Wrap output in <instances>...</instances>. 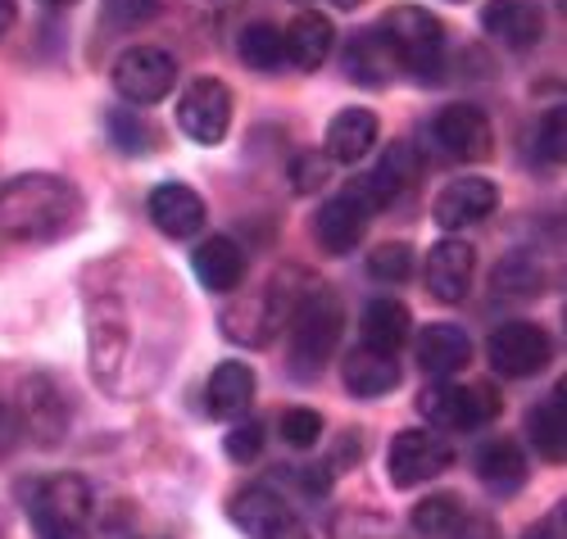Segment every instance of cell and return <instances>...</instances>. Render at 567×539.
<instances>
[{"label": "cell", "mask_w": 567, "mask_h": 539, "mask_svg": "<svg viewBox=\"0 0 567 539\" xmlns=\"http://www.w3.org/2000/svg\"><path fill=\"white\" fill-rule=\"evenodd\" d=\"M192 268H196L205 290H214V296H231L246 277V250L231 236H209V240L196 245Z\"/></svg>", "instance_id": "cell-20"}, {"label": "cell", "mask_w": 567, "mask_h": 539, "mask_svg": "<svg viewBox=\"0 0 567 539\" xmlns=\"http://www.w3.org/2000/svg\"><path fill=\"white\" fill-rule=\"evenodd\" d=\"M413 331V318L400 300L382 296V300H372L359 318V335H363V350H377V354H395L404 340Z\"/></svg>", "instance_id": "cell-27"}, {"label": "cell", "mask_w": 567, "mask_h": 539, "mask_svg": "<svg viewBox=\"0 0 567 539\" xmlns=\"http://www.w3.org/2000/svg\"><path fill=\"white\" fill-rule=\"evenodd\" d=\"M82 222V195L60 173H19L0 186V236L19 245L64 240Z\"/></svg>", "instance_id": "cell-1"}, {"label": "cell", "mask_w": 567, "mask_h": 539, "mask_svg": "<svg viewBox=\"0 0 567 539\" xmlns=\"http://www.w3.org/2000/svg\"><path fill=\"white\" fill-rule=\"evenodd\" d=\"M527 539H563V508H554L540 526H532V530H527Z\"/></svg>", "instance_id": "cell-42"}, {"label": "cell", "mask_w": 567, "mask_h": 539, "mask_svg": "<svg viewBox=\"0 0 567 539\" xmlns=\"http://www.w3.org/2000/svg\"><path fill=\"white\" fill-rule=\"evenodd\" d=\"M482 28L508 51H532L545 37V10L540 0H491L482 10Z\"/></svg>", "instance_id": "cell-17"}, {"label": "cell", "mask_w": 567, "mask_h": 539, "mask_svg": "<svg viewBox=\"0 0 567 539\" xmlns=\"http://www.w3.org/2000/svg\"><path fill=\"white\" fill-rule=\"evenodd\" d=\"M277 426H281V439H287L291 449H313L322 439V417L313 408H287Z\"/></svg>", "instance_id": "cell-37"}, {"label": "cell", "mask_w": 567, "mask_h": 539, "mask_svg": "<svg viewBox=\"0 0 567 539\" xmlns=\"http://www.w3.org/2000/svg\"><path fill=\"white\" fill-rule=\"evenodd\" d=\"M146 214H151V222H155L168 240H192V236H200V231H205V218H209L205 200H200V195L186 186V182H164V186H155L151 200H146Z\"/></svg>", "instance_id": "cell-16"}, {"label": "cell", "mask_w": 567, "mask_h": 539, "mask_svg": "<svg viewBox=\"0 0 567 539\" xmlns=\"http://www.w3.org/2000/svg\"><path fill=\"white\" fill-rule=\"evenodd\" d=\"M377 114L372 110H341L332 123H327V159L332 164H359L372 155V145H377Z\"/></svg>", "instance_id": "cell-22"}, {"label": "cell", "mask_w": 567, "mask_h": 539, "mask_svg": "<svg viewBox=\"0 0 567 539\" xmlns=\"http://www.w3.org/2000/svg\"><path fill=\"white\" fill-rule=\"evenodd\" d=\"M527 435H532V445L545 463H563L567 454V417H563V385L554 390V395L545 404H536L527 413Z\"/></svg>", "instance_id": "cell-28"}, {"label": "cell", "mask_w": 567, "mask_h": 539, "mask_svg": "<svg viewBox=\"0 0 567 539\" xmlns=\"http://www.w3.org/2000/svg\"><path fill=\"white\" fill-rule=\"evenodd\" d=\"M177 127L196 145H218L231 127V91L218 77H196L177 101Z\"/></svg>", "instance_id": "cell-12"}, {"label": "cell", "mask_w": 567, "mask_h": 539, "mask_svg": "<svg viewBox=\"0 0 567 539\" xmlns=\"http://www.w3.org/2000/svg\"><path fill=\"white\" fill-rule=\"evenodd\" d=\"M368 272L377 281H386V286H400L413 277V245L404 240H386V245H377V250H368Z\"/></svg>", "instance_id": "cell-33"}, {"label": "cell", "mask_w": 567, "mask_h": 539, "mask_svg": "<svg viewBox=\"0 0 567 539\" xmlns=\"http://www.w3.org/2000/svg\"><path fill=\"white\" fill-rule=\"evenodd\" d=\"M417 367L427 372V376H441V381H450L454 372H463L467 363H472V340H467V331L463 326H454V322H436V326H427L417 335Z\"/></svg>", "instance_id": "cell-19"}, {"label": "cell", "mask_w": 567, "mask_h": 539, "mask_svg": "<svg viewBox=\"0 0 567 539\" xmlns=\"http://www.w3.org/2000/svg\"><path fill=\"white\" fill-rule=\"evenodd\" d=\"M495 205H499V186L491 177H454L432 200V218L445 231H463L472 222H486Z\"/></svg>", "instance_id": "cell-15"}, {"label": "cell", "mask_w": 567, "mask_h": 539, "mask_svg": "<svg viewBox=\"0 0 567 539\" xmlns=\"http://www.w3.org/2000/svg\"><path fill=\"white\" fill-rule=\"evenodd\" d=\"M19 426L23 435H32L37 445H60V439L69 435V400L55 376H28L23 390H19Z\"/></svg>", "instance_id": "cell-13"}, {"label": "cell", "mask_w": 567, "mask_h": 539, "mask_svg": "<svg viewBox=\"0 0 567 539\" xmlns=\"http://www.w3.org/2000/svg\"><path fill=\"white\" fill-rule=\"evenodd\" d=\"M127 539H136V535H127Z\"/></svg>", "instance_id": "cell-47"}, {"label": "cell", "mask_w": 567, "mask_h": 539, "mask_svg": "<svg viewBox=\"0 0 567 539\" xmlns=\"http://www.w3.org/2000/svg\"><path fill=\"white\" fill-rule=\"evenodd\" d=\"M417 413L427 417L432 431H477V426H491L499 417V395L486 381H477V385L441 381L432 390H422Z\"/></svg>", "instance_id": "cell-6"}, {"label": "cell", "mask_w": 567, "mask_h": 539, "mask_svg": "<svg viewBox=\"0 0 567 539\" xmlns=\"http://www.w3.org/2000/svg\"><path fill=\"white\" fill-rule=\"evenodd\" d=\"M377 539H395V535H377Z\"/></svg>", "instance_id": "cell-46"}, {"label": "cell", "mask_w": 567, "mask_h": 539, "mask_svg": "<svg viewBox=\"0 0 567 539\" xmlns=\"http://www.w3.org/2000/svg\"><path fill=\"white\" fill-rule=\"evenodd\" d=\"M223 449H227L231 463H255L259 449H264V422H255V417H236L231 431L223 435Z\"/></svg>", "instance_id": "cell-35"}, {"label": "cell", "mask_w": 567, "mask_h": 539, "mask_svg": "<svg viewBox=\"0 0 567 539\" xmlns=\"http://www.w3.org/2000/svg\"><path fill=\"white\" fill-rule=\"evenodd\" d=\"M536 151H540V159L545 164H563V155H567V136H563V105H549L540 118H536Z\"/></svg>", "instance_id": "cell-38"}, {"label": "cell", "mask_w": 567, "mask_h": 539, "mask_svg": "<svg viewBox=\"0 0 567 539\" xmlns=\"http://www.w3.org/2000/svg\"><path fill=\"white\" fill-rule=\"evenodd\" d=\"M450 539H499V526H495L491 517H463V521L450 530Z\"/></svg>", "instance_id": "cell-41"}, {"label": "cell", "mask_w": 567, "mask_h": 539, "mask_svg": "<svg viewBox=\"0 0 567 539\" xmlns=\"http://www.w3.org/2000/svg\"><path fill=\"white\" fill-rule=\"evenodd\" d=\"M332 45H337V28L327 14H296L291 28H281V51L300 73H318L322 60L332 55Z\"/></svg>", "instance_id": "cell-21"}, {"label": "cell", "mask_w": 567, "mask_h": 539, "mask_svg": "<svg viewBox=\"0 0 567 539\" xmlns=\"http://www.w3.org/2000/svg\"><path fill=\"white\" fill-rule=\"evenodd\" d=\"M327 182H332V159L318 155V151H305L291 159V190L296 195H318Z\"/></svg>", "instance_id": "cell-36"}, {"label": "cell", "mask_w": 567, "mask_h": 539, "mask_svg": "<svg viewBox=\"0 0 567 539\" xmlns=\"http://www.w3.org/2000/svg\"><path fill=\"white\" fill-rule=\"evenodd\" d=\"M14 23H19V6H14V0H0V41L14 32Z\"/></svg>", "instance_id": "cell-43"}, {"label": "cell", "mask_w": 567, "mask_h": 539, "mask_svg": "<svg viewBox=\"0 0 567 539\" xmlns=\"http://www.w3.org/2000/svg\"><path fill=\"white\" fill-rule=\"evenodd\" d=\"M45 6H51V10H64V6H78V0H45Z\"/></svg>", "instance_id": "cell-45"}, {"label": "cell", "mask_w": 567, "mask_h": 539, "mask_svg": "<svg viewBox=\"0 0 567 539\" xmlns=\"http://www.w3.org/2000/svg\"><path fill=\"white\" fill-rule=\"evenodd\" d=\"M255 390H259L255 367L241 363V359H227V363L214 367V376H209V385H205V408H209L214 417H223V422H236V417L250 413Z\"/></svg>", "instance_id": "cell-18"}, {"label": "cell", "mask_w": 567, "mask_h": 539, "mask_svg": "<svg viewBox=\"0 0 567 539\" xmlns=\"http://www.w3.org/2000/svg\"><path fill=\"white\" fill-rule=\"evenodd\" d=\"M432 145H436V155L454 164H477L495 151V132L477 105H445L432 118Z\"/></svg>", "instance_id": "cell-11"}, {"label": "cell", "mask_w": 567, "mask_h": 539, "mask_svg": "<svg viewBox=\"0 0 567 539\" xmlns=\"http://www.w3.org/2000/svg\"><path fill=\"white\" fill-rule=\"evenodd\" d=\"M486 359L499 376H513V381H523V376H536L549 367L554 359V340L545 326L536 322H504L499 331H491L486 340Z\"/></svg>", "instance_id": "cell-10"}, {"label": "cell", "mask_w": 567, "mask_h": 539, "mask_svg": "<svg viewBox=\"0 0 567 539\" xmlns=\"http://www.w3.org/2000/svg\"><path fill=\"white\" fill-rule=\"evenodd\" d=\"M159 14V0H105V10H101V23L110 32H132L141 23H151Z\"/></svg>", "instance_id": "cell-34"}, {"label": "cell", "mask_w": 567, "mask_h": 539, "mask_svg": "<svg viewBox=\"0 0 567 539\" xmlns=\"http://www.w3.org/2000/svg\"><path fill=\"white\" fill-rule=\"evenodd\" d=\"M341 376H346V390L359 400H382L400 385V363L395 354H377V350H350L346 363H341Z\"/></svg>", "instance_id": "cell-23"}, {"label": "cell", "mask_w": 567, "mask_h": 539, "mask_svg": "<svg viewBox=\"0 0 567 539\" xmlns=\"http://www.w3.org/2000/svg\"><path fill=\"white\" fill-rule=\"evenodd\" d=\"M300 6H305V0H300Z\"/></svg>", "instance_id": "cell-48"}, {"label": "cell", "mask_w": 567, "mask_h": 539, "mask_svg": "<svg viewBox=\"0 0 567 539\" xmlns=\"http://www.w3.org/2000/svg\"><path fill=\"white\" fill-rule=\"evenodd\" d=\"M227 512H231V521L241 526L250 539H313V530L305 526V517L287 499H281V495H272L268 485L236 489Z\"/></svg>", "instance_id": "cell-8"}, {"label": "cell", "mask_w": 567, "mask_h": 539, "mask_svg": "<svg viewBox=\"0 0 567 539\" xmlns=\"http://www.w3.org/2000/svg\"><path fill=\"white\" fill-rule=\"evenodd\" d=\"M377 168H382V173H391L404 190L422 177V155H417V145H409V141H400V145H391V151H386V159L382 164H377Z\"/></svg>", "instance_id": "cell-39"}, {"label": "cell", "mask_w": 567, "mask_h": 539, "mask_svg": "<svg viewBox=\"0 0 567 539\" xmlns=\"http://www.w3.org/2000/svg\"><path fill=\"white\" fill-rule=\"evenodd\" d=\"M114 91L127 105H159L177 82V64L159 45H132L114 60Z\"/></svg>", "instance_id": "cell-9"}, {"label": "cell", "mask_w": 567, "mask_h": 539, "mask_svg": "<svg viewBox=\"0 0 567 539\" xmlns=\"http://www.w3.org/2000/svg\"><path fill=\"white\" fill-rule=\"evenodd\" d=\"M472 467H477L482 485L495 489V495H517L527 485V454L513 439H486L477 458H472Z\"/></svg>", "instance_id": "cell-26"}, {"label": "cell", "mask_w": 567, "mask_h": 539, "mask_svg": "<svg viewBox=\"0 0 567 539\" xmlns=\"http://www.w3.org/2000/svg\"><path fill=\"white\" fill-rule=\"evenodd\" d=\"M91 517H96V495L73 471L41 480L28 504V521L37 539H91Z\"/></svg>", "instance_id": "cell-5"}, {"label": "cell", "mask_w": 567, "mask_h": 539, "mask_svg": "<svg viewBox=\"0 0 567 539\" xmlns=\"http://www.w3.org/2000/svg\"><path fill=\"white\" fill-rule=\"evenodd\" d=\"M236 55L246 60V69L255 73H277L287 51H281V28L272 23H250L241 37H236Z\"/></svg>", "instance_id": "cell-29"}, {"label": "cell", "mask_w": 567, "mask_h": 539, "mask_svg": "<svg viewBox=\"0 0 567 539\" xmlns=\"http://www.w3.org/2000/svg\"><path fill=\"white\" fill-rule=\"evenodd\" d=\"M23 439V426H19V413L10 404H0V458H10Z\"/></svg>", "instance_id": "cell-40"}, {"label": "cell", "mask_w": 567, "mask_h": 539, "mask_svg": "<svg viewBox=\"0 0 567 539\" xmlns=\"http://www.w3.org/2000/svg\"><path fill=\"white\" fill-rule=\"evenodd\" d=\"M377 37L395 55V69H409L417 82H441L445 69V23L422 6H391L377 23Z\"/></svg>", "instance_id": "cell-3"}, {"label": "cell", "mask_w": 567, "mask_h": 539, "mask_svg": "<svg viewBox=\"0 0 567 539\" xmlns=\"http://www.w3.org/2000/svg\"><path fill=\"white\" fill-rule=\"evenodd\" d=\"M495 290H504V296H540L545 272H540V263L532 255H508L495 268Z\"/></svg>", "instance_id": "cell-32"}, {"label": "cell", "mask_w": 567, "mask_h": 539, "mask_svg": "<svg viewBox=\"0 0 567 539\" xmlns=\"http://www.w3.org/2000/svg\"><path fill=\"white\" fill-rule=\"evenodd\" d=\"M287 331H291V367L300 376H318L327 359L337 354L341 331H346V309L337 300V290H327L322 281H309V290L287 318Z\"/></svg>", "instance_id": "cell-2"}, {"label": "cell", "mask_w": 567, "mask_h": 539, "mask_svg": "<svg viewBox=\"0 0 567 539\" xmlns=\"http://www.w3.org/2000/svg\"><path fill=\"white\" fill-rule=\"evenodd\" d=\"M305 290L287 286V277H272L264 290H250V296H236L231 304H223L218 326H223V335L231 340V345L264 350V345H272V340H277V331L287 326V318L300 304Z\"/></svg>", "instance_id": "cell-4"}, {"label": "cell", "mask_w": 567, "mask_h": 539, "mask_svg": "<svg viewBox=\"0 0 567 539\" xmlns=\"http://www.w3.org/2000/svg\"><path fill=\"white\" fill-rule=\"evenodd\" d=\"M332 6H337V10H359L363 0H332Z\"/></svg>", "instance_id": "cell-44"}, {"label": "cell", "mask_w": 567, "mask_h": 539, "mask_svg": "<svg viewBox=\"0 0 567 539\" xmlns=\"http://www.w3.org/2000/svg\"><path fill=\"white\" fill-rule=\"evenodd\" d=\"M409 521L422 539H450V530L463 521V504H458V495H427L413 508Z\"/></svg>", "instance_id": "cell-30"}, {"label": "cell", "mask_w": 567, "mask_h": 539, "mask_svg": "<svg viewBox=\"0 0 567 539\" xmlns=\"http://www.w3.org/2000/svg\"><path fill=\"white\" fill-rule=\"evenodd\" d=\"M472 272H477V250L467 240H436L427 245V263H422V281H427V296L441 304H463L472 290Z\"/></svg>", "instance_id": "cell-14"}, {"label": "cell", "mask_w": 567, "mask_h": 539, "mask_svg": "<svg viewBox=\"0 0 567 539\" xmlns=\"http://www.w3.org/2000/svg\"><path fill=\"white\" fill-rule=\"evenodd\" d=\"M445 467H454V449L441 431H400L386 449V476L395 489H413V485H427L436 480Z\"/></svg>", "instance_id": "cell-7"}, {"label": "cell", "mask_w": 567, "mask_h": 539, "mask_svg": "<svg viewBox=\"0 0 567 539\" xmlns=\"http://www.w3.org/2000/svg\"><path fill=\"white\" fill-rule=\"evenodd\" d=\"M341 64H346L350 82H359V86H368V91L386 86V82L395 77V55L386 51V41L377 37V28H363V32L350 37Z\"/></svg>", "instance_id": "cell-25"}, {"label": "cell", "mask_w": 567, "mask_h": 539, "mask_svg": "<svg viewBox=\"0 0 567 539\" xmlns=\"http://www.w3.org/2000/svg\"><path fill=\"white\" fill-rule=\"evenodd\" d=\"M105 127H110V141L118 145L123 155H151L155 151V127L141 118L136 110H110V118H105Z\"/></svg>", "instance_id": "cell-31"}, {"label": "cell", "mask_w": 567, "mask_h": 539, "mask_svg": "<svg viewBox=\"0 0 567 539\" xmlns=\"http://www.w3.org/2000/svg\"><path fill=\"white\" fill-rule=\"evenodd\" d=\"M363 227H368V218H363V209L354 205V200H346V195H332L322 209H318V218H313V236H318V245L327 255H350L354 245L363 240Z\"/></svg>", "instance_id": "cell-24"}]
</instances>
